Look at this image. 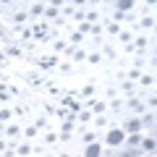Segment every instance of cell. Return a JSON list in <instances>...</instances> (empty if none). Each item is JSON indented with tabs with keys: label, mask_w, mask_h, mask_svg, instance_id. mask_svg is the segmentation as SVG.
Instances as JSON below:
<instances>
[{
	"label": "cell",
	"mask_w": 157,
	"mask_h": 157,
	"mask_svg": "<svg viewBox=\"0 0 157 157\" xmlns=\"http://www.w3.org/2000/svg\"><path fill=\"white\" fill-rule=\"evenodd\" d=\"M121 139H123V136L118 134V131H113V134L107 136V141H110V144H118V141H121Z\"/></svg>",
	"instance_id": "obj_1"
},
{
	"label": "cell",
	"mask_w": 157,
	"mask_h": 157,
	"mask_svg": "<svg viewBox=\"0 0 157 157\" xmlns=\"http://www.w3.org/2000/svg\"><path fill=\"white\" fill-rule=\"evenodd\" d=\"M34 32H37V37H45V34H47V26H45V24H39Z\"/></svg>",
	"instance_id": "obj_2"
},
{
	"label": "cell",
	"mask_w": 157,
	"mask_h": 157,
	"mask_svg": "<svg viewBox=\"0 0 157 157\" xmlns=\"http://www.w3.org/2000/svg\"><path fill=\"white\" fill-rule=\"evenodd\" d=\"M42 66H45V68H50V66H55V58H42Z\"/></svg>",
	"instance_id": "obj_3"
},
{
	"label": "cell",
	"mask_w": 157,
	"mask_h": 157,
	"mask_svg": "<svg viewBox=\"0 0 157 157\" xmlns=\"http://www.w3.org/2000/svg\"><path fill=\"white\" fill-rule=\"evenodd\" d=\"M126 128H128V131H136V128H139V121H128V126H126Z\"/></svg>",
	"instance_id": "obj_4"
}]
</instances>
